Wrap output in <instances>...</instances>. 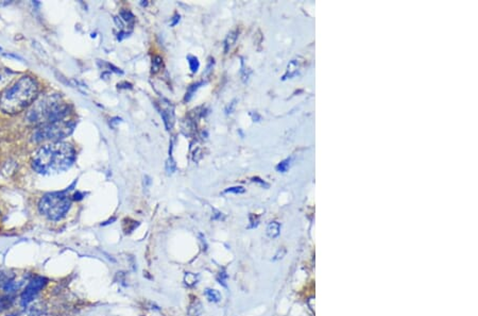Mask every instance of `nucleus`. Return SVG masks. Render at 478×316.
<instances>
[{
    "mask_svg": "<svg viewBox=\"0 0 478 316\" xmlns=\"http://www.w3.org/2000/svg\"><path fill=\"white\" fill-rule=\"evenodd\" d=\"M76 160L73 147L64 142H55L41 146L32 157L33 171L40 175H55L67 171Z\"/></svg>",
    "mask_w": 478,
    "mask_h": 316,
    "instance_id": "1",
    "label": "nucleus"
},
{
    "mask_svg": "<svg viewBox=\"0 0 478 316\" xmlns=\"http://www.w3.org/2000/svg\"><path fill=\"white\" fill-rule=\"evenodd\" d=\"M37 95L36 80L30 76H23L0 95V110L9 115L18 114L33 104Z\"/></svg>",
    "mask_w": 478,
    "mask_h": 316,
    "instance_id": "2",
    "label": "nucleus"
},
{
    "mask_svg": "<svg viewBox=\"0 0 478 316\" xmlns=\"http://www.w3.org/2000/svg\"><path fill=\"white\" fill-rule=\"evenodd\" d=\"M69 105L64 102L61 95L50 94L34 101L27 114V121L36 126L66 118Z\"/></svg>",
    "mask_w": 478,
    "mask_h": 316,
    "instance_id": "3",
    "label": "nucleus"
},
{
    "mask_svg": "<svg viewBox=\"0 0 478 316\" xmlns=\"http://www.w3.org/2000/svg\"><path fill=\"white\" fill-rule=\"evenodd\" d=\"M72 200L65 192L48 193L38 202L39 213L50 220H61L65 217L71 208Z\"/></svg>",
    "mask_w": 478,
    "mask_h": 316,
    "instance_id": "4",
    "label": "nucleus"
},
{
    "mask_svg": "<svg viewBox=\"0 0 478 316\" xmlns=\"http://www.w3.org/2000/svg\"><path fill=\"white\" fill-rule=\"evenodd\" d=\"M74 127H76V122L71 120H61L58 122L48 123L45 125H41L36 129L33 134V138L35 142H42V141H50L51 143L61 142L62 140L66 139L69 136Z\"/></svg>",
    "mask_w": 478,
    "mask_h": 316,
    "instance_id": "5",
    "label": "nucleus"
},
{
    "mask_svg": "<svg viewBox=\"0 0 478 316\" xmlns=\"http://www.w3.org/2000/svg\"><path fill=\"white\" fill-rule=\"evenodd\" d=\"M47 283L48 279L42 276H35L32 278L20 295L21 305H23L24 308L28 307V305L37 297V295L45 289Z\"/></svg>",
    "mask_w": 478,
    "mask_h": 316,
    "instance_id": "6",
    "label": "nucleus"
},
{
    "mask_svg": "<svg viewBox=\"0 0 478 316\" xmlns=\"http://www.w3.org/2000/svg\"><path fill=\"white\" fill-rule=\"evenodd\" d=\"M166 107L162 104V109H161V116L164 121L165 127L167 130H171L173 125H175V113H173V107L170 104L168 101L166 102Z\"/></svg>",
    "mask_w": 478,
    "mask_h": 316,
    "instance_id": "7",
    "label": "nucleus"
},
{
    "mask_svg": "<svg viewBox=\"0 0 478 316\" xmlns=\"http://www.w3.org/2000/svg\"><path fill=\"white\" fill-rule=\"evenodd\" d=\"M299 68H300V63L297 60H291L289 62V64L288 66H287V70H286V73L284 75L283 79H288V78H292L294 77L297 71H299Z\"/></svg>",
    "mask_w": 478,
    "mask_h": 316,
    "instance_id": "8",
    "label": "nucleus"
},
{
    "mask_svg": "<svg viewBox=\"0 0 478 316\" xmlns=\"http://www.w3.org/2000/svg\"><path fill=\"white\" fill-rule=\"evenodd\" d=\"M238 34H239L238 29H235V30L231 31V32L227 35V37L225 40V52H226V54L233 47V45L235 44V42L238 37Z\"/></svg>",
    "mask_w": 478,
    "mask_h": 316,
    "instance_id": "9",
    "label": "nucleus"
},
{
    "mask_svg": "<svg viewBox=\"0 0 478 316\" xmlns=\"http://www.w3.org/2000/svg\"><path fill=\"white\" fill-rule=\"evenodd\" d=\"M281 233V225L278 222H271L268 227H267V235L271 239L274 240L276 238H279Z\"/></svg>",
    "mask_w": 478,
    "mask_h": 316,
    "instance_id": "10",
    "label": "nucleus"
},
{
    "mask_svg": "<svg viewBox=\"0 0 478 316\" xmlns=\"http://www.w3.org/2000/svg\"><path fill=\"white\" fill-rule=\"evenodd\" d=\"M204 295L206 296L207 300L210 301V302H214V303H217V302H220L221 299H222V296H221V293L218 291V290H214V289H206L204 291Z\"/></svg>",
    "mask_w": 478,
    "mask_h": 316,
    "instance_id": "11",
    "label": "nucleus"
},
{
    "mask_svg": "<svg viewBox=\"0 0 478 316\" xmlns=\"http://www.w3.org/2000/svg\"><path fill=\"white\" fill-rule=\"evenodd\" d=\"M202 303L196 298L193 302L190 303L188 308V316H201L202 315Z\"/></svg>",
    "mask_w": 478,
    "mask_h": 316,
    "instance_id": "12",
    "label": "nucleus"
},
{
    "mask_svg": "<svg viewBox=\"0 0 478 316\" xmlns=\"http://www.w3.org/2000/svg\"><path fill=\"white\" fill-rule=\"evenodd\" d=\"M200 280V276L198 275V273H195V272H185V276H184V282L187 287H195L196 284L199 282Z\"/></svg>",
    "mask_w": 478,
    "mask_h": 316,
    "instance_id": "13",
    "label": "nucleus"
},
{
    "mask_svg": "<svg viewBox=\"0 0 478 316\" xmlns=\"http://www.w3.org/2000/svg\"><path fill=\"white\" fill-rule=\"evenodd\" d=\"M187 61H188V63H189V67H190L191 72H193V73L197 72L198 69H199V67H200V62H199L198 58L195 57V56L188 55V56H187Z\"/></svg>",
    "mask_w": 478,
    "mask_h": 316,
    "instance_id": "14",
    "label": "nucleus"
},
{
    "mask_svg": "<svg viewBox=\"0 0 478 316\" xmlns=\"http://www.w3.org/2000/svg\"><path fill=\"white\" fill-rule=\"evenodd\" d=\"M120 16L124 20V22L127 23V24L133 25L135 23V16L133 15L132 12L129 11V10H121Z\"/></svg>",
    "mask_w": 478,
    "mask_h": 316,
    "instance_id": "15",
    "label": "nucleus"
},
{
    "mask_svg": "<svg viewBox=\"0 0 478 316\" xmlns=\"http://www.w3.org/2000/svg\"><path fill=\"white\" fill-rule=\"evenodd\" d=\"M203 84H204V82H199V83L193 84V86H190V87L188 88V90H187V93H186V95H185L184 100H185L186 102L189 101V100L191 99V97L194 96L195 92L200 88V86H203Z\"/></svg>",
    "mask_w": 478,
    "mask_h": 316,
    "instance_id": "16",
    "label": "nucleus"
},
{
    "mask_svg": "<svg viewBox=\"0 0 478 316\" xmlns=\"http://www.w3.org/2000/svg\"><path fill=\"white\" fill-rule=\"evenodd\" d=\"M162 66H163V59L161 57H158V56L154 57L152 59V67H151L152 73L158 72L159 70H161Z\"/></svg>",
    "mask_w": 478,
    "mask_h": 316,
    "instance_id": "17",
    "label": "nucleus"
},
{
    "mask_svg": "<svg viewBox=\"0 0 478 316\" xmlns=\"http://www.w3.org/2000/svg\"><path fill=\"white\" fill-rule=\"evenodd\" d=\"M13 302V299L11 298V296L9 295V296H5V297H0V312H3L7 309H9L11 307V304H12Z\"/></svg>",
    "mask_w": 478,
    "mask_h": 316,
    "instance_id": "18",
    "label": "nucleus"
},
{
    "mask_svg": "<svg viewBox=\"0 0 478 316\" xmlns=\"http://www.w3.org/2000/svg\"><path fill=\"white\" fill-rule=\"evenodd\" d=\"M166 172L168 175H171L176 172V162L175 160L172 159V155L171 153H170V156H169V159L167 160L166 162Z\"/></svg>",
    "mask_w": 478,
    "mask_h": 316,
    "instance_id": "19",
    "label": "nucleus"
},
{
    "mask_svg": "<svg viewBox=\"0 0 478 316\" xmlns=\"http://www.w3.org/2000/svg\"><path fill=\"white\" fill-rule=\"evenodd\" d=\"M289 166H290V159H286L278 164V166H276V171L280 173H286L287 171H288Z\"/></svg>",
    "mask_w": 478,
    "mask_h": 316,
    "instance_id": "20",
    "label": "nucleus"
},
{
    "mask_svg": "<svg viewBox=\"0 0 478 316\" xmlns=\"http://www.w3.org/2000/svg\"><path fill=\"white\" fill-rule=\"evenodd\" d=\"M244 192H246V189H244L243 186H233V187L227 188L223 193H225V194H229V193H231V194H242Z\"/></svg>",
    "mask_w": 478,
    "mask_h": 316,
    "instance_id": "21",
    "label": "nucleus"
},
{
    "mask_svg": "<svg viewBox=\"0 0 478 316\" xmlns=\"http://www.w3.org/2000/svg\"><path fill=\"white\" fill-rule=\"evenodd\" d=\"M19 316H53V315L38 311V310H30V311H27V312H25L24 314H21Z\"/></svg>",
    "mask_w": 478,
    "mask_h": 316,
    "instance_id": "22",
    "label": "nucleus"
},
{
    "mask_svg": "<svg viewBox=\"0 0 478 316\" xmlns=\"http://www.w3.org/2000/svg\"><path fill=\"white\" fill-rule=\"evenodd\" d=\"M227 279H228V275H227L225 270H222V271H220V272L218 273L217 281L221 284L222 287L227 288Z\"/></svg>",
    "mask_w": 478,
    "mask_h": 316,
    "instance_id": "23",
    "label": "nucleus"
},
{
    "mask_svg": "<svg viewBox=\"0 0 478 316\" xmlns=\"http://www.w3.org/2000/svg\"><path fill=\"white\" fill-rule=\"evenodd\" d=\"M236 102H237V100L235 99V100H233L230 104H228V107L226 108V113L227 114H232L233 113L234 109H235V107H236Z\"/></svg>",
    "mask_w": 478,
    "mask_h": 316,
    "instance_id": "24",
    "label": "nucleus"
},
{
    "mask_svg": "<svg viewBox=\"0 0 478 316\" xmlns=\"http://www.w3.org/2000/svg\"><path fill=\"white\" fill-rule=\"evenodd\" d=\"M214 64H215L214 59H212V58H209V60H208V64H207V67H206V72H205L206 75H207L208 72H210V71H211V69H212V66H214Z\"/></svg>",
    "mask_w": 478,
    "mask_h": 316,
    "instance_id": "25",
    "label": "nucleus"
},
{
    "mask_svg": "<svg viewBox=\"0 0 478 316\" xmlns=\"http://www.w3.org/2000/svg\"><path fill=\"white\" fill-rule=\"evenodd\" d=\"M214 211H215V212H216V214L212 215V219H215V220H216V219H218V220H220V219H223V215H222V213H220L219 211H217V210H214Z\"/></svg>",
    "mask_w": 478,
    "mask_h": 316,
    "instance_id": "26",
    "label": "nucleus"
},
{
    "mask_svg": "<svg viewBox=\"0 0 478 316\" xmlns=\"http://www.w3.org/2000/svg\"><path fill=\"white\" fill-rule=\"evenodd\" d=\"M180 14H176L173 17H172V23H171V26H176L179 22H180Z\"/></svg>",
    "mask_w": 478,
    "mask_h": 316,
    "instance_id": "27",
    "label": "nucleus"
},
{
    "mask_svg": "<svg viewBox=\"0 0 478 316\" xmlns=\"http://www.w3.org/2000/svg\"><path fill=\"white\" fill-rule=\"evenodd\" d=\"M150 184H151L150 178H149L148 176H145V177H144V186H145V187H148Z\"/></svg>",
    "mask_w": 478,
    "mask_h": 316,
    "instance_id": "28",
    "label": "nucleus"
},
{
    "mask_svg": "<svg viewBox=\"0 0 478 316\" xmlns=\"http://www.w3.org/2000/svg\"><path fill=\"white\" fill-rule=\"evenodd\" d=\"M115 23L117 24V26H118V28L123 29V24H122V22H121V20H120L118 17H115Z\"/></svg>",
    "mask_w": 478,
    "mask_h": 316,
    "instance_id": "29",
    "label": "nucleus"
},
{
    "mask_svg": "<svg viewBox=\"0 0 478 316\" xmlns=\"http://www.w3.org/2000/svg\"><path fill=\"white\" fill-rule=\"evenodd\" d=\"M148 3H142V6H147Z\"/></svg>",
    "mask_w": 478,
    "mask_h": 316,
    "instance_id": "30",
    "label": "nucleus"
},
{
    "mask_svg": "<svg viewBox=\"0 0 478 316\" xmlns=\"http://www.w3.org/2000/svg\"><path fill=\"white\" fill-rule=\"evenodd\" d=\"M0 50H2V48H0Z\"/></svg>",
    "mask_w": 478,
    "mask_h": 316,
    "instance_id": "31",
    "label": "nucleus"
}]
</instances>
